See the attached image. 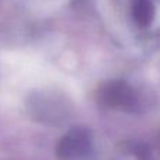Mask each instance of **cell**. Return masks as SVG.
<instances>
[{
	"label": "cell",
	"instance_id": "obj_1",
	"mask_svg": "<svg viewBox=\"0 0 160 160\" xmlns=\"http://www.w3.org/2000/svg\"><path fill=\"white\" fill-rule=\"evenodd\" d=\"M93 153V136L84 127H75L56 145L59 160H88Z\"/></svg>",
	"mask_w": 160,
	"mask_h": 160
},
{
	"label": "cell",
	"instance_id": "obj_2",
	"mask_svg": "<svg viewBox=\"0 0 160 160\" xmlns=\"http://www.w3.org/2000/svg\"><path fill=\"white\" fill-rule=\"evenodd\" d=\"M32 112L37 119L45 124H61L69 118L70 102L61 93L39 94L34 101Z\"/></svg>",
	"mask_w": 160,
	"mask_h": 160
},
{
	"label": "cell",
	"instance_id": "obj_3",
	"mask_svg": "<svg viewBox=\"0 0 160 160\" xmlns=\"http://www.w3.org/2000/svg\"><path fill=\"white\" fill-rule=\"evenodd\" d=\"M98 100L108 108L125 111L133 110L138 104L133 88L122 80H114L102 84L98 90Z\"/></svg>",
	"mask_w": 160,
	"mask_h": 160
},
{
	"label": "cell",
	"instance_id": "obj_4",
	"mask_svg": "<svg viewBox=\"0 0 160 160\" xmlns=\"http://www.w3.org/2000/svg\"><path fill=\"white\" fill-rule=\"evenodd\" d=\"M133 20L139 27H148L155 17V6L152 0H133Z\"/></svg>",
	"mask_w": 160,
	"mask_h": 160
},
{
	"label": "cell",
	"instance_id": "obj_5",
	"mask_svg": "<svg viewBox=\"0 0 160 160\" xmlns=\"http://www.w3.org/2000/svg\"><path fill=\"white\" fill-rule=\"evenodd\" d=\"M117 160H143V156H142L141 150L129 148L127 152H124L121 156H118Z\"/></svg>",
	"mask_w": 160,
	"mask_h": 160
}]
</instances>
